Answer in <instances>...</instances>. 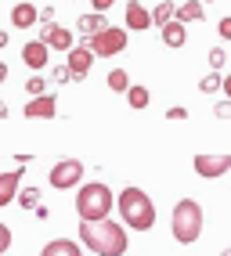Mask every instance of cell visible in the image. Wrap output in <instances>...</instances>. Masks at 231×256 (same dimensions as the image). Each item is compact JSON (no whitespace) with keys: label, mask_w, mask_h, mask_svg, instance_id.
I'll return each instance as SVG.
<instances>
[{"label":"cell","mask_w":231,"mask_h":256,"mask_svg":"<svg viewBox=\"0 0 231 256\" xmlns=\"http://www.w3.org/2000/svg\"><path fill=\"white\" fill-rule=\"evenodd\" d=\"M80 242H84L94 256H123L126 252V224L116 220H80Z\"/></svg>","instance_id":"1"},{"label":"cell","mask_w":231,"mask_h":256,"mask_svg":"<svg viewBox=\"0 0 231 256\" xmlns=\"http://www.w3.org/2000/svg\"><path fill=\"white\" fill-rule=\"evenodd\" d=\"M116 206H120V216L130 231H152L156 228V206L141 188H123Z\"/></svg>","instance_id":"2"},{"label":"cell","mask_w":231,"mask_h":256,"mask_svg":"<svg viewBox=\"0 0 231 256\" xmlns=\"http://www.w3.org/2000/svg\"><path fill=\"white\" fill-rule=\"evenodd\" d=\"M170 231L180 246H192V242H199V234H202V206L195 198H180L174 213H170Z\"/></svg>","instance_id":"3"},{"label":"cell","mask_w":231,"mask_h":256,"mask_svg":"<svg viewBox=\"0 0 231 256\" xmlns=\"http://www.w3.org/2000/svg\"><path fill=\"white\" fill-rule=\"evenodd\" d=\"M76 213L80 220H105L112 213V188H105L102 180H90L76 192Z\"/></svg>","instance_id":"4"},{"label":"cell","mask_w":231,"mask_h":256,"mask_svg":"<svg viewBox=\"0 0 231 256\" xmlns=\"http://www.w3.org/2000/svg\"><path fill=\"white\" fill-rule=\"evenodd\" d=\"M87 44H90V50H94L98 58H112V54H120V50H126V29L105 26L102 32H94Z\"/></svg>","instance_id":"5"},{"label":"cell","mask_w":231,"mask_h":256,"mask_svg":"<svg viewBox=\"0 0 231 256\" xmlns=\"http://www.w3.org/2000/svg\"><path fill=\"white\" fill-rule=\"evenodd\" d=\"M47 180H51L54 192L80 188V180H84V162H80V159H58V162L51 166V174H47Z\"/></svg>","instance_id":"6"},{"label":"cell","mask_w":231,"mask_h":256,"mask_svg":"<svg viewBox=\"0 0 231 256\" xmlns=\"http://www.w3.org/2000/svg\"><path fill=\"white\" fill-rule=\"evenodd\" d=\"M94 50H90V44L84 40V44H76L72 50H69V58H65V65L72 69V80L80 83V80H87V72H90V65H94Z\"/></svg>","instance_id":"7"},{"label":"cell","mask_w":231,"mask_h":256,"mask_svg":"<svg viewBox=\"0 0 231 256\" xmlns=\"http://www.w3.org/2000/svg\"><path fill=\"white\" fill-rule=\"evenodd\" d=\"M192 166H195V174L202 180H217V177H224L231 170V156H195Z\"/></svg>","instance_id":"8"},{"label":"cell","mask_w":231,"mask_h":256,"mask_svg":"<svg viewBox=\"0 0 231 256\" xmlns=\"http://www.w3.org/2000/svg\"><path fill=\"white\" fill-rule=\"evenodd\" d=\"M47 62H51V47H47V40H32L22 47V65H29V69H47Z\"/></svg>","instance_id":"9"},{"label":"cell","mask_w":231,"mask_h":256,"mask_svg":"<svg viewBox=\"0 0 231 256\" xmlns=\"http://www.w3.org/2000/svg\"><path fill=\"white\" fill-rule=\"evenodd\" d=\"M22 192V166L18 170H8V174H0V210L11 206L14 198Z\"/></svg>","instance_id":"10"},{"label":"cell","mask_w":231,"mask_h":256,"mask_svg":"<svg viewBox=\"0 0 231 256\" xmlns=\"http://www.w3.org/2000/svg\"><path fill=\"white\" fill-rule=\"evenodd\" d=\"M54 116H58L54 94H40V98L26 101V119H54Z\"/></svg>","instance_id":"11"},{"label":"cell","mask_w":231,"mask_h":256,"mask_svg":"<svg viewBox=\"0 0 231 256\" xmlns=\"http://www.w3.org/2000/svg\"><path fill=\"white\" fill-rule=\"evenodd\" d=\"M40 40H47V47L65 50V54H69V50L76 47V44H72V29H65V26H44Z\"/></svg>","instance_id":"12"},{"label":"cell","mask_w":231,"mask_h":256,"mask_svg":"<svg viewBox=\"0 0 231 256\" xmlns=\"http://www.w3.org/2000/svg\"><path fill=\"white\" fill-rule=\"evenodd\" d=\"M156 22H152V11H148L141 0H130L126 4V29H138V32H144V29H152Z\"/></svg>","instance_id":"13"},{"label":"cell","mask_w":231,"mask_h":256,"mask_svg":"<svg viewBox=\"0 0 231 256\" xmlns=\"http://www.w3.org/2000/svg\"><path fill=\"white\" fill-rule=\"evenodd\" d=\"M40 22V11L29 4V0H22V4H14L11 8V26L14 29H26V26H36Z\"/></svg>","instance_id":"14"},{"label":"cell","mask_w":231,"mask_h":256,"mask_svg":"<svg viewBox=\"0 0 231 256\" xmlns=\"http://www.w3.org/2000/svg\"><path fill=\"white\" fill-rule=\"evenodd\" d=\"M105 26H108V22H105V14H102V11H94V14H80V18H76V32H80L84 40H90L94 32H102Z\"/></svg>","instance_id":"15"},{"label":"cell","mask_w":231,"mask_h":256,"mask_svg":"<svg viewBox=\"0 0 231 256\" xmlns=\"http://www.w3.org/2000/svg\"><path fill=\"white\" fill-rule=\"evenodd\" d=\"M40 256H84V252H80V246L72 238H51V242L40 249Z\"/></svg>","instance_id":"16"},{"label":"cell","mask_w":231,"mask_h":256,"mask_svg":"<svg viewBox=\"0 0 231 256\" xmlns=\"http://www.w3.org/2000/svg\"><path fill=\"white\" fill-rule=\"evenodd\" d=\"M162 44H166V47H184L188 44V29H184L180 18H174V22L162 26Z\"/></svg>","instance_id":"17"},{"label":"cell","mask_w":231,"mask_h":256,"mask_svg":"<svg viewBox=\"0 0 231 256\" xmlns=\"http://www.w3.org/2000/svg\"><path fill=\"white\" fill-rule=\"evenodd\" d=\"M177 8H180V4H174V0H162V4H156V8H152V22L162 29L166 22H174V18H177Z\"/></svg>","instance_id":"18"},{"label":"cell","mask_w":231,"mask_h":256,"mask_svg":"<svg viewBox=\"0 0 231 256\" xmlns=\"http://www.w3.org/2000/svg\"><path fill=\"white\" fill-rule=\"evenodd\" d=\"M177 18L184 22V26L188 22H202L206 18V14H202V0H188V4H180L177 8Z\"/></svg>","instance_id":"19"},{"label":"cell","mask_w":231,"mask_h":256,"mask_svg":"<svg viewBox=\"0 0 231 256\" xmlns=\"http://www.w3.org/2000/svg\"><path fill=\"white\" fill-rule=\"evenodd\" d=\"M105 83H108L112 94H126V90H130V76H126V69H112Z\"/></svg>","instance_id":"20"},{"label":"cell","mask_w":231,"mask_h":256,"mask_svg":"<svg viewBox=\"0 0 231 256\" xmlns=\"http://www.w3.org/2000/svg\"><path fill=\"white\" fill-rule=\"evenodd\" d=\"M126 105H130V108H148V87H134V83H130Z\"/></svg>","instance_id":"21"},{"label":"cell","mask_w":231,"mask_h":256,"mask_svg":"<svg viewBox=\"0 0 231 256\" xmlns=\"http://www.w3.org/2000/svg\"><path fill=\"white\" fill-rule=\"evenodd\" d=\"M199 90H202V94H217V90H224V76H220L217 69H213L210 76H202V83H199Z\"/></svg>","instance_id":"22"},{"label":"cell","mask_w":231,"mask_h":256,"mask_svg":"<svg viewBox=\"0 0 231 256\" xmlns=\"http://www.w3.org/2000/svg\"><path fill=\"white\" fill-rule=\"evenodd\" d=\"M26 90H29L32 98H40V94H47V80H44L40 72H36V76H29V80H26Z\"/></svg>","instance_id":"23"},{"label":"cell","mask_w":231,"mask_h":256,"mask_svg":"<svg viewBox=\"0 0 231 256\" xmlns=\"http://www.w3.org/2000/svg\"><path fill=\"white\" fill-rule=\"evenodd\" d=\"M18 202H22L26 210H36V206H40V192H32V188H22V192H18Z\"/></svg>","instance_id":"24"},{"label":"cell","mask_w":231,"mask_h":256,"mask_svg":"<svg viewBox=\"0 0 231 256\" xmlns=\"http://www.w3.org/2000/svg\"><path fill=\"white\" fill-rule=\"evenodd\" d=\"M224 62H228V58H224V47H213V50H210V69H217V72H220V69H224Z\"/></svg>","instance_id":"25"},{"label":"cell","mask_w":231,"mask_h":256,"mask_svg":"<svg viewBox=\"0 0 231 256\" xmlns=\"http://www.w3.org/2000/svg\"><path fill=\"white\" fill-rule=\"evenodd\" d=\"M54 83H76V80H72V69H69V65H54Z\"/></svg>","instance_id":"26"},{"label":"cell","mask_w":231,"mask_h":256,"mask_svg":"<svg viewBox=\"0 0 231 256\" xmlns=\"http://www.w3.org/2000/svg\"><path fill=\"white\" fill-rule=\"evenodd\" d=\"M213 116H217V119H231V98L217 101V105H213Z\"/></svg>","instance_id":"27"},{"label":"cell","mask_w":231,"mask_h":256,"mask_svg":"<svg viewBox=\"0 0 231 256\" xmlns=\"http://www.w3.org/2000/svg\"><path fill=\"white\" fill-rule=\"evenodd\" d=\"M11 249V228L8 224H0V256H4Z\"/></svg>","instance_id":"28"},{"label":"cell","mask_w":231,"mask_h":256,"mask_svg":"<svg viewBox=\"0 0 231 256\" xmlns=\"http://www.w3.org/2000/svg\"><path fill=\"white\" fill-rule=\"evenodd\" d=\"M217 32H220V36H224V40H231V14H224V18H220V26H217Z\"/></svg>","instance_id":"29"},{"label":"cell","mask_w":231,"mask_h":256,"mask_svg":"<svg viewBox=\"0 0 231 256\" xmlns=\"http://www.w3.org/2000/svg\"><path fill=\"white\" fill-rule=\"evenodd\" d=\"M40 26H58V22H54V8H44V11H40Z\"/></svg>","instance_id":"30"},{"label":"cell","mask_w":231,"mask_h":256,"mask_svg":"<svg viewBox=\"0 0 231 256\" xmlns=\"http://www.w3.org/2000/svg\"><path fill=\"white\" fill-rule=\"evenodd\" d=\"M112 4H116V0H90V8H94V11H102V14H105Z\"/></svg>","instance_id":"31"},{"label":"cell","mask_w":231,"mask_h":256,"mask_svg":"<svg viewBox=\"0 0 231 256\" xmlns=\"http://www.w3.org/2000/svg\"><path fill=\"white\" fill-rule=\"evenodd\" d=\"M188 112L184 108H180V105H174V108H166V119H184Z\"/></svg>","instance_id":"32"},{"label":"cell","mask_w":231,"mask_h":256,"mask_svg":"<svg viewBox=\"0 0 231 256\" xmlns=\"http://www.w3.org/2000/svg\"><path fill=\"white\" fill-rule=\"evenodd\" d=\"M224 94H228V98H231V72H228V76H224Z\"/></svg>","instance_id":"33"},{"label":"cell","mask_w":231,"mask_h":256,"mask_svg":"<svg viewBox=\"0 0 231 256\" xmlns=\"http://www.w3.org/2000/svg\"><path fill=\"white\" fill-rule=\"evenodd\" d=\"M4 80H8V65H4V62H0V83H4Z\"/></svg>","instance_id":"34"},{"label":"cell","mask_w":231,"mask_h":256,"mask_svg":"<svg viewBox=\"0 0 231 256\" xmlns=\"http://www.w3.org/2000/svg\"><path fill=\"white\" fill-rule=\"evenodd\" d=\"M0 47H8V32L4 29H0Z\"/></svg>","instance_id":"35"},{"label":"cell","mask_w":231,"mask_h":256,"mask_svg":"<svg viewBox=\"0 0 231 256\" xmlns=\"http://www.w3.org/2000/svg\"><path fill=\"white\" fill-rule=\"evenodd\" d=\"M0 119H8V105H4V101H0Z\"/></svg>","instance_id":"36"},{"label":"cell","mask_w":231,"mask_h":256,"mask_svg":"<svg viewBox=\"0 0 231 256\" xmlns=\"http://www.w3.org/2000/svg\"><path fill=\"white\" fill-rule=\"evenodd\" d=\"M220 256H231V246H228V249H224V252H220Z\"/></svg>","instance_id":"37"},{"label":"cell","mask_w":231,"mask_h":256,"mask_svg":"<svg viewBox=\"0 0 231 256\" xmlns=\"http://www.w3.org/2000/svg\"><path fill=\"white\" fill-rule=\"evenodd\" d=\"M202 4H206V0H202Z\"/></svg>","instance_id":"38"}]
</instances>
